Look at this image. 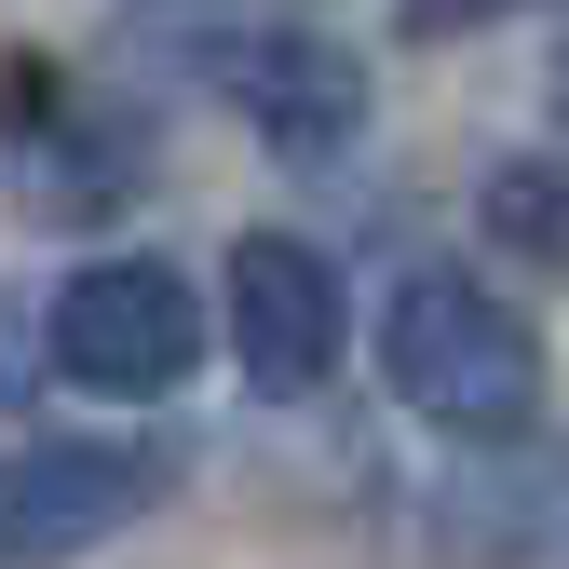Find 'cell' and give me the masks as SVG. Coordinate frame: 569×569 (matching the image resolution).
<instances>
[{"instance_id":"cell-1","label":"cell","mask_w":569,"mask_h":569,"mask_svg":"<svg viewBox=\"0 0 569 569\" xmlns=\"http://www.w3.org/2000/svg\"><path fill=\"white\" fill-rule=\"evenodd\" d=\"M380 393L407 420H435L448 448H516L556 393V352L516 284H488L475 258H420L380 299Z\"/></svg>"},{"instance_id":"cell-2","label":"cell","mask_w":569,"mask_h":569,"mask_svg":"<svg viewBox=\"0 0 569 569\" xmlns=\"http://www.w3.org/2000/svg\"><path fill=\"white\" fill-rule=\"evenodd\" d=\"M0 177H14V203L41 231H109V218L150 203V122L96 68L14 54L0 68Z\"/></svg>"},{"instance_id":"cell-3","label":"cell","mask_w":569,"mask_h":569,"mask_svg":"<svg viewBox=\"0 0 569 569\" xmlns=\"http://www.w3.org/2000/svg\"><path fill=\"white\" fill-rule=\"evenodd\" d=\"M41 339H54V380H82L96 407H163L203 367V299H190L177 258L109 244V258H82L41 299Z\"/></svg>"},{"instance_id":"cell-4","label":"cell","mask_w":569,"mask_h":569,"mask_svg":"<svg viewBox=\"0 0 569 569\" xmlns=\"http://www.w3.org/2000/svg\"><path fill=\"white\" fill-rule=\"evenodd\" d=\"M177 448L163 435H28L0 461V569H68L122 542L136 516H163Z\"/></svg>"},{"instance_id":"cell-5","label":"cell","mask_w":569,"mask_h":569,"mask_svg":"<svg viewBox=\"0 0 569 569\" xmlns=\"http://www.w3.org/2000/svg\"><path fill=\"white\" fill-rule=\"evenodd\" d=\"M218 109L258 136L271 163H352V150H367L380 82H367L352 41H326V28H299V14H244V41H231V68H218Z\"/></svg>"},{"instance_id":"cell-6","label":"cell","mask_w":569,"mask_h":569,"mask_svg":"<svg viewBox=\"0 0 569 569\" xmlns=\"http://www.w3.org/2000/svg\"><path fill=\"white\" fill-rule=\"evenodd\" d=\"M231 352L271 407H299L339 380L352 352V271L312 244V231H244L231 244Z\"/></svg>"},{"instance_id":"cell-7","label":"cell","mask_w":569,"mask_h":569,"mask_svg":"<svg viewBox=\"0 0 569 569\" xmlns=\"http://www.w3.org/2000/svg\"><path fill=\"white\" fill-rule=\"evenodd\" d=\"M475 231L516 271H569V136H529V150H502L475 177Z\"/></svg>"},{"instance_id":"cell-8","label":"cell","mask_w":569,"mask_h":569,"mask_svg":"<svg viewBox=\"0 0 569 569\" xmlns=\"http://www.w3.org/2000/svg\"><path fill=\"white\" fill-rule=\"evenodd\" d=\"M41 380H54V339H41V312L14 299V284H0V420H14Z\"/></svg>"},{"instance_id":"cell-9","label":"cell","mask_w":569,"mask_h":569,"mask_svg":"<svg viewBox=\"0 0 569 569\" xmlns=\"http://www.w3.org/2000/svg\"><path fill=\"white\" fill-rule=\"evenodd\" d=\"M556 109H569V28H556Z\"/></svg>"}]
</instances>
